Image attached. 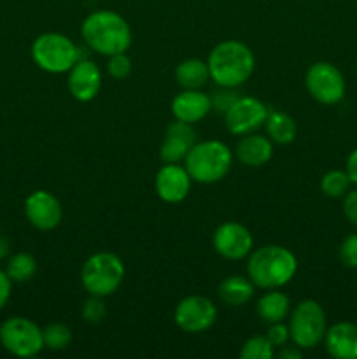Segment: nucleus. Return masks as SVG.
<instances>
[{
	"instance_id": "obj_1",
	"label": "nucleus",
	"mask_w": 357,
	"mask_h": 359,
	"mask_svg": "<svg viewBox=\"0 0 357 359\" xmlns=\"http://www.w3.org/2000/svg\"><path fill=\"white\" fill-rule=\"evenodd\" d=\"M80 35L91 51L104 56L126 53L132 46V28L115 11H94L84 18Z\"/></svg>"
},
{
	"instance_id": "obj_2",
	"label": "nucleus",
	"mask_w": 357,
	"mask_h": 359,
	"mask_svg": "<svg viewBox=\"0 0 357 359\" xmlns=\"http://www.w3.org/2000/svg\"><path fill=\"white\" fill-rule=\"evenodd\" d=\"M296 272V256L284 245H262L248 255L247 276L261 290H279L290 283Z\"/></svg>"
},
{
	"instance_id": "obj_3",
	"label": "nucleus",
	"mask_w": 357,
	"mask_h": 359,
	"mask_svg": "<svg viewBox=\"0 0 357 359\" xmlns=\"http://www.w3.org/2000/svg\"><path fill=\"white\" fill-rule=\"evenodd\" d=\"M206 65L217 86L238 88L251 79L255 67L252 49L241 41H223L214 46Z\"/></svg>"
},
{
	"instance_id": "obj_4",
	"label": "nucleus",
	"mask_w": 357,
	"mask_h": 359,
	"mask_svg": "<svg viewBox=\"0 0 357 359\" xmlns=\"http://www.w3.org/2000/svg\"><path fill=\"white\" fill-rule=\"evenodd\" d=\"M233 151L220 140H203L191 147L184 160L186 170L200 184H214L230 174Z\"/></svg>"
},
{
	"instance_id": "obj_5",
	"label": "nucleus",
	"mask_w": 357,
	"mask_h": 359,
	"mask_svg": "<svg viewBox=\"0 0 357 359\" xmlns=\"http://www.w3.org/2000/svg\"><path fill=\"white\" fill-rule=\"evenodd\" d=\"M125 263L118 255L100 251L91 255L80 269V284L94 297H111L125 279Z\"/></svg>"
},
{
	"instance_id": "obj_6",
	"label": "nucleus",
	"mask_w": 357,
	"mask_h": 359,
	"mask_svg": "<svg viewBox=\"0 0 357 359\" xmlns=\"http://www.w3.org/2000/svg\"><path fill=\"white\" fill-rule=\"evenodd\" d=\"M80 48L59 32H46L31 44L35 65L49 74H65L79 62Z\"/></svg>"
},
{
	"instance_id": "obj_7",
	"label": "nucleus",
	"mask_w": 357,
	"mask_h": 359,
	"mask_svg": "<svg viewBox=\"0 0 357 359\" xmlns=\"http://www.w3.org/2000/svg\"><path fill=\"white\" fill-rule=\"evenodd\" d=\"M290 340L300 349H314L324 340L328 321L322 305L315 300H303L290 311Z\"/></svg>"
},
{
	"instance_id": "obj_8",
	"label": "nucleus",
	"mask_w": 357,
	"mask_h": 359,
	"mask_svg": "<svg viewBox=\"0 0 357 359\" xmlns=\"http://www.w3.org/2000/svg\"><path fill=\"white\" fill-rule=\"evenodd\" d=\"M0 344L13 356L31 358L44 349V337L34 321L16 316L0 326Z\"/></svg>"
},
{
	"instance_id": "obj_9",
	"label": "nucleus",
	"mask_w": 357,
	"mask_h": 359,
	"mask_svg": "<svg viewBox=\"0 0 357 359\" xmlns=\"http://www.w3.org/2000/svg\"><path fill=\"white\" fill-rule=\"evenodd\" d=\"M304 86L314 100L324 105H335L345 97V79L338 67L329 62L310 65L304 76Z\"/></svg>"
},
{
	"instance_id": "obj_10",
	"label": "nucleus",
	"mask_w": 357,
	"mask_h": 359,
	"mask_svg": "<svg viewBox=\"0 0 357 359\" xmlns=\"http://www.w3.org/2000/svg\"><path fill=\"white\" fill-rule=\"evenodd\" d=\"M217 307L210 298L191 294L182 298L175 307L174 321L184 333H203L214 326Z\"/></svg>"
},
{
	"instance_id": "obj_11",
	"label": "nucleus",
	"mask_w": 357,
	"mask_h": 359,
	"mask_svg": "<svg viewBox=\"0 0 357 359\" xmlns=\"http://www.w3.org/2000/svg\"><path fill=\"white\" fill-rule=\"evenodd\" d=\"M268 112V107L259 98L241 95L224 112V123L233 135H247V133H254L261 126H265Z\"/></svg>"
},
{
	"instance_id": "obj_12",
	"label": "nucleus",
	"mask_w": 357,
	"mask_h": 359,
	"mask_svg": "<svg viewBox=\"0 0 357 359\" xmlns=\"http://www.w3.org/2000/svg\"><path fill=\"white\" fill-rule=\"evenodd\" d=\"M212 244L217 255L223 256L224 259L238 262V259L248 258V255L252 252V245H254V238L244 224L226 221L214 231Z\"/></svg>"
},
{
	"instance_id": "obj_13",
	"label": "nucleus",
	"mask_w": 357,
	"mask_h": 359,
	"mask_svg": "<svg viewBox=\"0 0 357 359\" xmlns=\"http://www.w3.org/2000/svg\"><path fill=\"white\" fill-rule=\"evenodd\" d=\"M24 216L28 223L41 231L55 230L63 217L59 200L46 189H37L24 200Z\"/></svg>"
},
{
	"instance_id": "obj_14",
	"label": "nucleus",
	"mask_w": 357,
	"mask_h": 359,
	"mask_svg": "<svg viewBox=\"0 0 357 359\" xmlns=\"http://www.w3.org/2000/svg\"><path fill=\"white\" fill-rule=\"evenodd\" d=\"M191 184V175L186 167H181L178 163H164L154 179V189L158 196L167 203H181L182 200L188 198Z\"/></svg>"
},
{
	"instance_id": "obj_15",
	"label": "nucleus",
	"mask_w": 357,
	"mask_h": 359,
	"mask_svg": "<svg viewBox=\"0 0 357 359\" xmlns=\"http://www.w3.org/2000/svg\"><path fill=\"white\" fill-rule=\"evenodd\" d=\"M196 144V132L191 123L172 121L164 132L163 144L160 147V158L163 163L184 161L191 147Z\"/></svg>"
},
{
	"instance_id": "obj_16",
	"label": "nucleus",
	"mask_w": 357,
	"mask_h": 359,
	"mask_svg": "<svg viewBox=\"0 0 357 359\" xmlns=\"http://www.w3.org/2000/svg\"><path fill=\"white\" fill-rule=\"evenodd\" d=\"M66 86L77 102H91L102 88V72L90 58L79 60L69 70Z\"/></svg>"
},
{
	"instance_id": "obj_17",
	"label": "nucleus",
	"mask_w": 357,
	"mask_h": 359,
	"mask_svg": "<svg viewBox=\"0 0 357 359\" xmlns=\"http://www.w3.org/2000/svg\"><path fill=\"white\" fill-rule=\"evenodd\" d=\"M212 111L210 97L202 90H184L175 95L172 100V114L175 119L184 123L202 121L209 112Z\"/></svg>"
},
{
	"instance_id": "obj_18",
	"label": "nucleus",
	"mask_w": 357,
	"mask_h": 359,
	"mask_svg": "<svg viewBox=\"0 0 357 359\" xmlns=\"http://www.w3.org/2000/svg\"><path fill=\"white\" fill-rule=\"evenodd\" d=\"M326 351L336 359H357V325L336 323L326 330Z\"/></svg>"
},
{
	"instance_id": "obj_19",
	"label": "nucleus",
	"mask_w": 357,
	"mask_h": 359,
	"mask_svg": "<svg viewBox=\"0 0 357 359\" xmlns=\"http://www.w3.org/2000/svg\"><path fill=\"white\" fill-rule=\"evenodd\" d=\"M238 161L245 167H262L273 158V142L270 137L259 133H247L241 135L234 149Z\"/></svg>"
},
{
	"instance_id": "obj_20",
	"label": "nucleus",
	"mask_w": 357,
	"mask_h": 359,
	"mask_svg": "<svg viewBox=\"0 0 357 359\" xmlns=\"http://www.w3.org/2000/svg\"><path fill=\"white\" fill-rule=\"evenodd\" d=\"M255 314L262 323H282L290 314V300L279 290H268L255 304Z\"/></svg>"
},
{
	"instance_id": "obj_21",
	"label": "nucleus",
	"mask_w": 357,
	"mask_h": 359,
	"mask_svg": "<svg viewBox=\"0 0 357 359\" xmlns=\"http://www.w3.org/2000/svg\"><path fill=\"white\" fill-rule=\"evenodd\" d=\"M254 283L244 276H227L226 279L220 280L219 287H217L219 298L230 307H241V305L248 304L254 297Z\"/></svg>"
},
{
	"instance_id": "obj_22",
	"label": "nucleus",
	"mask_w": 357,
	"mask_h": 359,
	"mask_svg": "<svg viewBox=\"0 0 357 359\" xmlns=\"http://www.w3.org/2000/svg\"><path fill=\"white\" fill-rule=\"evenodd\" d=\"M209 65L200 58H188L175 67V81L184 90H200L209 83Z\"/></svg>"
},
{
	"instance_id": "obj_23",
	"label": "nucleus",
	"mask_w": 357,
	"mask_h": 359,
	"mask_svg": "<svg viewBox=\"0 0 357 359\" xmlns=\"http://www.w3.org/2000/svg\"><path fill=\"white\" fill-rule=\"evenodd\" d=\"M265 128L270 140L275 144H280V146L294 142V139L298 135L296 121L287 112L282 111H270L265 123Z\"/></svg>"
},
{
	"instance_id": "obj_24",
	"label": "nucleus",
	"mask_w": 357,
	"mask_h": 359,
	"mask_svg": "<svg viewBox=\"0 0 357 359\" xmlns=\"http://www.w3.org/2000/svg\"><path fill=\"white\" fill-rule=\"evenodd\" d=\"M37 272V259L28 252H18L7 262L6 273L13 283H27Z\"/></svg>"
},
{
	"instance_id": "obj_25",
	"label": "nucleus",
	"mask_w": 357,
	"mask_h": 359,
	"mask_svg": "<svg viewBox=\"0 0 357 359\" xmlns=\"http://www.w3.org/2000/svg\"><path fill=\"white\" fill-rule=\"evenodd\" d=\"M350 181L346 170H329L322 175L321 179V189L326 196L329 198H342L349 193Z\"/></svg>"
},
{
	"instance_id": "obj_26",
	"label": "nucleus",
	"mask_w": 357,
	"mask_h": 359,
	"mask_svg": "<svg viewBox=\"0 0 357 359\" xmlns=\"http://www.w3.org/2000/svg\"><path fill=\"white\" fill-rule=\"evenodd\" d=\"M44 347L49 351H63L72 344V332L63 323H52L42 330Z\"/></svg>"
},
{
	"instance_id": "obj_27",
	"label": "nucleus",
	"mask_w": 357,
	"mask_h": 359,
	"mask_svg": "<svg viewBox=\"0 0 357 359\" xmlns=\"http://www.w3.org/2000/svg\"><path fill=\"white\" fill-rule=\"evenodd\" d=\"M275 356V347L272 346L266 335H255L245 340L240 349L241 359H272Z\"/></svg>"
},
{
	"instance_id": "obj_28",
	"label": "nucleus",
	"mask_w": 357,
	"mask_h": 359,
	"mask_svg": "<svg viewBox=\"0 0 357 359\" xmlns=\"http://www.w3.org/2000/svg\"><path fill=\"white\" fill-rule=\"evenodd\" d=\"M80 316L90 325H98V323L104 321L105 316H107V305H105L104 297L90 294V298L84 302L83 309H80Z\"/></svg>"
},
{
	"instance_id": "obj_29",
	"label": "nucleus",
	"mask_w": 357,
	"mask_h": 359,
	"mask_svg": "<svg viewBox=\"0 0 357 359\" xmlns=\"http://www.w3.org/2000/svg\"><path fill=\"white\" fill-rule=\"evenodd\" d=\"M210 97V104H212V109L216 112H226L238 98L241 97L240 93L237 91V88H230V86H217V90L212 91Z\"/></svg>"
},
{
	"instance_id": "obj_30",
	"label": "nucleus",
	"mask_w": 357,
	"mask_h": 359,
	"mask_svg": "<svg viewBox=\"0 0 357 359\" xmlns=\"http://www.w3.org/2000/svg\"><path fill=\"white\" fill-rule=\"evenodd\" d=\"M132 69H133V63L126 53H115V55L108 56L107 72L112 79L115 81L126 79V77L132 74Z\"/></svg>"
},
{
	"instance_id": "obj_31",
	"label": "nucleus",
	"mask_w": 357,
	"mask_h": 359,
	"mask_svg": "<svg viewBox=\"0 0 357 359\" xmlns=\"http://www.w3.org/2000/svg\"><path fill=\"white\" fill-rule=\"evenodd\" d=\"M340 259L349 269H357V233L349 235L340 245Z\"/></svg>"
},
{
	"instance_id": "obj_32",
	"label": "nucleus",
	"mask_w": 357,
	"mask_h": 359,
	"mask_svg": "<svg viewBox=\"0 0 357 359\" xmlns=\"http://www.w3.org/2000/svg\"><path fill=\"white\" fill-rule=\"evenodd\" d=\"M266 339L272 342L273 347L286 346L290 340L289 326L284 325V323H273V325H270L268 332H266Z\"/></svg>"
},
{
	"instance_id": "obj_33",
	"label": "nucleus",
	"mask_w": 357,
	"mask_h": 359,
	"mask_svg": "<svg viewBox=\"0 0 357 359\" xmlns=\"http://www.w3.org/2000/svg\"><path fill=\"white\" fill-rule=\"evenodd\" d=\"M343 214L354 226H357V188L349 189V193L343 196Z\"/></svg>"
},
{
	"instance_id": "obj_34",
	"label": "nucleus",
	"mask_w": 357,
	"mask_h": 359,
	"mask_svg": "<svg viewBox=\"0 0 357 359\" xmlns=\"http://www.w3.org/2000/svg\"><path fill=\"white\" fill-rule=\"evenodd\" d=\"M10 291H13V280L9 279V276L4 270H0V311L9 302Z\"/></svg>"
},
{
	"instance_id": "obj_35",
	"label": "nucleus",
	"mask_w": 357,
	"mask_h": 359,
	"mask_svg": "<svg viewBox=\"0 0 357 359\" xmlns=\"http://www.w3.org/2000/svg\"><path fill=\"white\" fill-rule=\"evenodd\" d=\"M346 174H349L350 181H352V184L357 186V147L352 151V153L349 154V158H346Z\"/></svg>"
},
{
	"instance_id": "obj_36",
	"label": "nucleus",
	"mask_w": 357,
	"mask_h": 359,
	"mask_svg": "<svg viewBox=\"0 0 357 359\" xmlns=\"http://www.w3.org/2000/svg\"><path fill=\"white\" fill-rule=\"evenodd\" d=\"M279 358L280 359H300L301 358V349L300 347L294 344V346H282V349H280L279 353Z\"/></svg>"
},
{
	"instance_id": "obj_37",
	"label": "nucleus",
	"mask_w": 357,
	"mask_h": 359,
	"mask_svg": "<svg viewBox=\"0 0 357 359\" xmlns=\"http://www.w3.org/2000/svg\"><path fill=\"white\" fill-rule=\"evenodd\" d=\"M7 252H9V242H7L6 237H2V235H0V259L6 258Z\"/></svg>"
}]
</instances>
